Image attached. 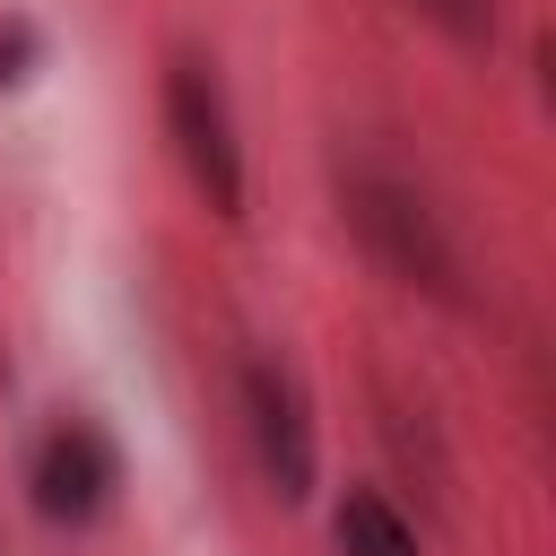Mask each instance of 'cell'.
<instances>
[{
	"mask_svg": "<svg viewBox=\"0 0 556 556\" xmlns=\"http://www.w3.org/2000/svg\"><path fill=\"white\" fill-rule=\"evenodd\" d=\"M243 426H252V452L269 469V486L287 504L313 495V417H304V391L278 356H243Z\"/></svg>",
	"mask_w": 556,
	"mask_h": 556,
	"instance_id": "cell-3",
	"label": "cell"
},
{
	"mask_svg": "<svg viewBox=\"0 0 556 556\" xmlns=\"http://www.w3.org/2000/svg\"><path fill=\"white\" fill-rule=\"evenodd\" d=\"M330 539H339V556H417V530H408L400 504L374 495V486H356V495L330 513Z\"/></svg>",
	"mask_w": 556,
	"mask_h": 556,
	"instance_id": "cell-5",
	"label": "cell"
},
{
	"mask_svg": "<svg viewBox=\"0 0 556 556\" xmlns=\"http://www.w3.org/2000/svg\"><path fill=\"white\" fill-rule=\"evenodd\" d=\"M417 9H426L452 43H469V52H478V43H495V0H417Z\"/></svg>",
	"mask_w": 556,
	"mask_h": 556,
	"instance_id": "cell-6",
	"label": "cell"
},
{
	"mask_svg": "<svg viewBox=\"0 0 556 556\" xmlns=\"http://www.w3.org/2000/svg\"><path fill=\"white\" fill-rule=\"evenodd\" d=\"M165 130H174V156L191 165V182L208 191V208H243V156H235V122H226V96L200 61H174L165 70Z\"/></svg>",
	"mask_w": 556,
	"mask_h": 556,
	"instance_id": "cell-2",
	"label": "cell"
},
{
	"mask_svg": "<svg viewBox=\"0 0 556 556\" xmlns=\"http://www.w3.org/2000/svg\"><path fill=\"white\" fill-rule=\"evenodd\" d=\"M348 217H356L365 252H374L391 278H408V287H426V295H460V261H452V243H443V226L426 217L417 191L356 174V182H348Z\"/></svg>",
	"mask_w": 556,
	"mask_h": 556,
	"instance_id": "cell-1",
	"label": "cell"
},
{
	"mask_svg": "<svg viewBox=\"0 0 556 556\" xmlns=\"http://www.w3.org/2000/svg\"><path fill=\"white\" fill-rule=\"evenodd\" d=\"M35 52H43V35H35L26 17H0V87H17V78L35 70Z\"/></svg>",
	"mask_w": 556,
	"mask_h": 556,
	"instance_id": "cell-7",
	"label": "cell"
},
{
	"mask_svg": "<svg viewBox=\"0 0 556 556\" xmlns=\"http://www.w3.org/2000/svg\"><path fill=\"white\" fill-rule=\"evenodd\" d=\"M113 478H122V460H113V443H104L87 417H61V426L35 443V469H26L35 513H43V521H70V530L104 513Z\"/></svg>",
	"mask_w": 556,
	"mask_h": 556,
	"instance_id": "cell-4",
	"label": "cell"
}]
</instances>
